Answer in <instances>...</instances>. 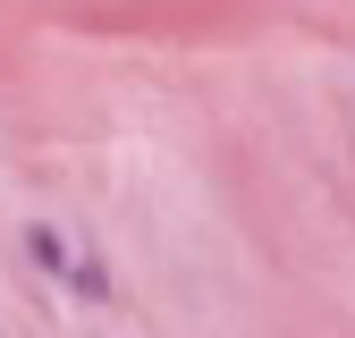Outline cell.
Instances as JSON below:
<instances>
[{
    "label": "cell",
    "mask_w": 355,
    "mask_h": 338,
    "mask_svg": "<svg viewBox=\"0 0 355 338\" xmlns=\"http://www.w3.org/2000/svg\"><path fill=\"white\" fill-rule=\"evenodd\" d=\"M26 254H34V263H42V271H60V279L76 271V254H68V237H60L51 220H34V229H26Z\"/></svg>",
    "instance_id": "1"
}]
</instances>
